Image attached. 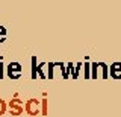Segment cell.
<instances>
[{
    "mask_svg": "<svg viewBox=\"0 0 121 117\" xmlns=\"http://www.w3.org/2000/svg\"><path fill=\"white\" fill-rule=\"evenodd\" d=\"M6 112H9L11 116L14 117H18L24 112V102L20 100L18 97H12L9 102H8V109Z\"/></svg>",
    "mask_w": 121,
    "mask_h": 117,
    "instance_id": "cell-1",
    "label": "cell"
},
{
    "mask_svg": "<svg viewBox=\"0 0 121 117\" xmlns=\"http://www.w3.org/2000/svg\"><path fill=\"white\" fill-rule=\"evenodd\" d=\"M24 112L29 116H39L41 114V103L36 97H30L24 103Z\"/></svg>",
    "mask_w": 121,
    "mask_h": 117,
    "instance_id": "cell-2",
    "label": "cell"
},
{
    "mask_svg": "<svg viewBox=\"0 0 121 117\" xmlns=\"http://www.w3.org/2000/svg\"><path fill=\"white\" fill-rule=\"evenodd\" d=\"M5 69H6L5 70L6 76L9 79H20V76L23 75V67H21V64L17 62V61H11Z\"/></svg>",
    "mask_w": 121,
    "mask_h": 117,
    "instance_id": "cell-3",
    "label": "cell"
},
{
    "mask_svg": "<svg viewBox=\"0 0 121 117\" xmlns=\"http://www.w3.org/2000/svg\"><path fill=\"white\" fill-rule=\"evenodd\" d=\"M109 76L112 79H121V61H115L109 66Z\"/></svg>",
    "mask_w": 121,
    "mask_h": 117,
    "instance_id": "cell-4",
    "label": "cell"
},
{
    "mask_svg": "<svg viewBox=\"0 0 121 117\" xmlns=\"http://www.w3.org/2000/svg\"><path fill=\"white\" fill-rule=\"evenodd\" d=\"M98 76L101 79H108L109 78V66L103 61L98 62Z\"/></svg>",
    "mask_w": 121,
    "mask_h": 117,
    "instance_id": "cell-5",
    "label": "cell"
},
{
    "mask_svg": "<svg viewBox=\"0 0 121 117\" xmlns=\"http://www.w3.org/2000/svg\"><path fill=\"white\" fill-rule=\"evenodd\" d=\"M39 103H41V116H48V99L45 93H43V99L39 100Z\"/></svg>",
    "mask_w": 121,
    "mask_h": 117,
    "instance_id": "cell-6",
    "label": "cell"
},
{
    "mask_svg": "<svg viewBox=\"0 0 121 117\" xmlns=\"http://www.w3.org/2000/svg\"><path fill=\"white\" fill-rule=\"evenodd\" d=\"M45 66L47 62H39L36 66V76L41 79H47V73H45Z\"/></svg>",
    "mask_w": 121,
    "mask_h": 117,
    "instance_id": "cell-7",
    "label": "cell"
},
{
    "mask_svg": "<svg viewBox=\"0 0 121 117\" xmlns=\"http://www.w3.org/2000/svg\"><path fill=\"white\" fill-rule=\"evenodd\" d=\"M70 76H73L74 79V64L73 62L65 64V79H70Z\"/></svg>",
    "mask_w": 121,
    "mask_h": 117,
    "instance_id": "cell-8",
    "label": "cell"
},
{
    "mask_svg": "<svg viewBox=\"0 0 121 117\" xmlns=\"http://www.w3.org/2000/svg\"><path fill=\"white\" fill-rule=\"evenodd\" d=\"M91 79H98V62H91Z\"/></svg>",
    "mask_w": 121,
    "mask_h": 117,
    "instance_id": "cell-9",
    "label": "cell"
},
{
    "mask_svg": "<svg viewBox=\"0 0 121 117\" xmlns=\"http://www.w3.org/2000/svg\"><path fill=\"white\" fill-rule=\"evenodd\" d=\"M30 61H32V69H30V76H32V79H36V56H32L30 58Z\"/></svg>",
    "mask_w": 121,
    "mask_h": 117,
    "instance_id": "cell-10",
    "label": "cell"
},
{
    "mask_svg": "<svg viewBox=\"0 0 121 117\" xmlns=\"http://www.w3.org/2000/svg\"><path fill=\"white\" fill-rule=\"evenodd\" d=\"M53 67H55V62L53 61H50L45 66V69H47V78L48 79H53Z\"/></svg>",
    "mask_w": 121,
    "mask_h": 117,
    "instance_id": "cell-11",
    "label": "cell"
},
{
    "mask_svg": "<svg viewBox=\"0 0 121 117\" xmlns=\"http://www.w3.org/2000/svg\"><path fill=\"white\" fill-rule=\"evenodd\" d=\"M82 69H83V71H85V79H91V64L86 61L85 62V67L82 66Z\"/></svg>",
    "mask_w": 121,
    "mask_h": 117,
    "instance_id": "cell-12",
    "label": "cell"
},
{
    "mask_svg": "<svg viewBox=\"0 0 121 117\" xmlns=\"http://www.w3.org/2000/svg\"><path fill=\"white\" fill-rule=\"evenodd\" d=\"M6 109H8V102L0 97V116L6 114Z\"/></svg>",
    "mask_w": 121,
    "mask_h": 117,
    "instance_id": "cell-13",
    "label": "cell"
},
{
    "mask_svg": "<svg viewBox=\"0 0 121 117\" xmlns=\"http://www.w3.org/2000/svg\"><path fill=\"white\" fill-rule=\"evenodd\" d=\"M82 66H83V62H76L74 64V79L79 78V73L82 71Z\"/></svg>",
    "mask_w": 121,
    "mask_h": 117,
    "instance_id": "cell-14",
    "label": "cell"
},
{
    "mask_svg": "<svg viewBox=\"0 0 121 117\" xmlns=\"http://www.w3.org/2000/svg\"><path fill=\"white\" fill-rule=\"evenodd\" d=\"M6 35H8V33H6V29L3 28V26H0V43H3V41L6 40Z\"/></svg>",
    "mask_w": 121,
    "mask_h": 117,
    "instance_id": "cell-15",
    "label": "cell"
},
{
    "mask_svg": "<svg viewBox=\"0 0 121 117\" xmlns=\"http://www.w3.org/2000/svg\"><path fill=\"white\" fill-rule=\"evenodd\" d=\"M3 76H5V66L0 61V79H3Z\"/></svg>",
    "mask_w": 121,
    "mask_h": 117,
    "instance_id": "cell-16",
    "label": "cell"
}]
</instances>
